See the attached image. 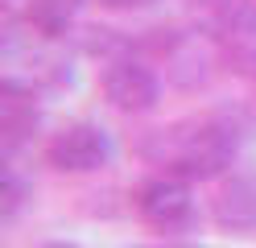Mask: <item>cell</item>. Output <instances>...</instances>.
Here are the masks:
<instances>
[{"label": "cell", "instance_id": "cell-1", "mask_svg": "<svg viewBox=\"0 0 256 248\" xmlns=\"http://www.w3.org/2000/svg\"><path fill=\"white\" fill-rule=\"evenodd\" d=\"M240 141H244V132L232 116L211 112V116H190V120L153 128L140 141V153L162 174H178L186 182H211L232 170V161L240 157Z\"/></svg>", "mask_w": 256, "mask_h": 248}, {"label": "cell", "instance_id": "cell-2", "mask_svg": "<svg viewBox=\"0 0 256 248\" xmlns=\"http://www.w3.org/2000/svg\"><path fill=\"white\" fill-rule=\"evenodd\" d=\"M132 207L140 215V223H149L162 236H182L198 223V203L190 194V182L178 174H153L136 186Z\"/></svg>", "mask_w": 256, "mask_h": 248}, {"label": "cell", "instance_id": "cell-3", "mask_svg": "<svg viewBox=\"0 0 256 248\" xmlns=\"http://www.w3.org/2000/svg\"><path fill=\"white\" fill-rule=\"evenodd\" d=\"M100 87H104V99L124 116H140L162 99V79H157V71L145 58H136L132 50H124V54L104 62Z\"/></svg>", "mask_w": 256, "mask_h": 248}, {"label": "cell", "instance_id": "cell-4", "mask_svg": "<svg viewBox=\"0 0 256 248\" xmlns=\"http://www.w3.org/2000/svg\"><path fill=\"white\" fill-rule=\"evenodd\" d=\"M46 161L62 174H91L104 170L112 161V137L91 124V120H74L66 128H58L50 141H46Z\"/></svg>", "mask_w": 256, "mask_h": 248}, {"label": "cell", "instance_id": "cell-5", "mask_svg": "<svg viewBox=\"0 0 256 248\" xmlns=\"http://www.w3.org/2000/svg\"><path fill=\"white\" fill-rule=\"evenodd\" d=\"M38 124H42L38 87L4 75V83H0V141H4V157H17L38 137Z\"/></svg>", "mask_w": 256, "mask_h": 248}, {"label": "cell", "instance_id": "cell-6", "mask_svg": "<svg viewBox=\"0 0 256 248\" xmlns=\"http://www.w3.org/2000/svg\"><path fill=\"white\" fill-rule=\"evenodd\" d=\"M194 21L232 50H256V0H194Z\"/></svg>", "mask_w": 256, "mask_h": 248}, {"label": "cell", "instance_id": "cell-7", "mask_svg": "<svg viewBox=\"0 0 256 248\" xmlns=\"http://www.w3.org/2000/svg\"><path fill=\"white\" fill-rule=\"evenodd\" d=\"M211 219L219 231H236V236L256 231V170H240L223 182L211 198Z\"/></svg>", "mask_w": 256, "mask_h": 248}, {"label": "cell", "instance_id": "cell-8", "mask_svg": "<svg viewBox=\"0 0 256 248\" xmlns=\"http://www.w3.org/2000/svg\"><path fill=\"white\" fill-rule=\"evenodd\" d=\"M87 0H29L25 5V25L38 33L42 42H58L66 38L70 25L78 21Z\"/></svg>", "mask_w": 256, "mask_h": 248}, {"label": "cell", "instance_id": "cell-9", "mask_svg": "<svg viewBox=\"0 0 256 248\" xmlns=\"http://www.w3.org/2000/svg\"><path fill=\"white\" fill-rule=\"evenodd\" d=\"M34 194L29 190V182L21 178V170H17V157H4V190H0V207H4V223H12L21 215V207H25V198Z\"/></svg>", "mask_w": 256, "mask_h": 248}, {"label": "cell", "instance_id": "cell-10", "mask_svg": "<svg viewBox=\"0 0 256 248\" xmlns=\"http://www.w3.org/2000/svg\"><path fill=\"white\" fill-rule=\"evenodd\" d=\"M104 9H145V5H153V0H100Z\"/></svg>", "mask_w": 256, "mask_h": 248}, {"label": "cell", "instance_id": "cell-11", "mask_svg": "<svg viewBox=\"0 0 256 248\" xmlns=\"http://www.w3.org/2000/svg\"><path fill=\"white\" fill-rule=\"evenodd\" d=\"M42 248H78V244H70V240H50V244H42Z\"/></svg>", "mask_w": 256, "mask_h": 248}, {"label": "cell", "instance_id": "cell-12", "mask_svg": "<svg viewBox=\"0 0 256 248\" xmlns=\"http://www.w3.org/2000/svg\"><path fill=\"white\" fill-rule=\"evenodd\" d=\"M8 5H12V0H8Z\"/></svg>", "mask_w": 256, "mask_h": 248}]
</instances>
